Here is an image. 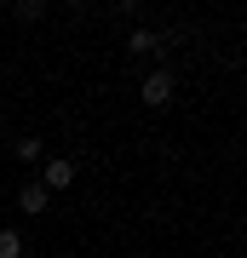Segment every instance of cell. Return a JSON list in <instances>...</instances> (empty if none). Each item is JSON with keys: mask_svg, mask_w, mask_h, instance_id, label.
I'll return each mask as SVG.
<instances>
[{"mask_svg": "<svg viewBox=\"0 0 247 258\" xmlns=\"http://www.w3.org/2000/svg\"><path fill=\"white\" fill-rule=\"evenodd\" d=\"M12 18H18V23H40V18H46V0H18Z\"/></svg>", "mask_w": 247, "mask_h": 258, "instance_id": "5b68a950", "label": "cell"}, {"mask_svg": "<svg viewBox=\"0 0 247 258\" xmlns=\"http://www.w3.org/2000/svg\"><path fill=\"white\" fill-rule=\"evenodd\" d=\"M18 161H40V138H18Z\"/></svg>", "mask_w": 247, "mask_h": 258, "instance_id": "52a82bcc", "label": "cell"}, {"mask_svg": "<svg viewBox=\"0 0 247 258\" xmlns=\"http://www.w3.org/2000/svg\"><path fill=\"white\" fill-rule=\"evenodd\" d=\"M40 184H46V195H52V189H69V184H75V161L52 155V161L40 166Z\"/></svg>", "mask_w": 247, "mask_h": 258, "instance_id": "7a4b0ae2", "label": "cell"}, {"mask_svg": "<svg viewBox=\"0 0 247 258\" xmlns=\"http://www.w3.org/2000/svg\"><path fill=\"white\" fill-rule=\"evenodd\" d=\"M173 92H178V81H173V69H161V63H156V69L144 75V86H138V98H144L150 109H161V103H173Z\"/></svg>", "mask_w": 247, "mask_h": 258, "instance_id": "6da1fadb", "label": "cell"}, {"mask_svg": "<svg viewBox=\"0 0 247 258\" xmlns=\"http://www.w3.org/2000/svg\"><path fill=\"white\" fill-rule=\"evenodd\" d=\"M127 52H132V57H161L167 46H161L156 29H132V35H127Z\"/></svg>", "mask_w": 247, "mask_h": 258, "instance_id": "277c9868", "label": "cell"}, {"mask_svg": "<svg viewBox=\"0 0 247 258\" xmlns=\"http://www.w3.org/2000/svg\"><path fill=\"white\" fill-rule=\"evenodd\" d=\"M46 201H52V195H46V184H40V178H23V184H18V207L29 212V218H40V212H46Z\"/></svg>", "mask_w": 247, "mask_h": 258, "instance_id": "3957f363", "label": "cell"}, {"mask_svg": "<svg viewBox=\"0 0 247 258\" xmlns=\"http://www.w3.org/2000/svg\"><path fill=\"white\" fill-rule=\"evenodd\" d=\"M0 258H23V235L18 230H0Z\"/></svg>", "mask_w": 247, "mask_h": 258, "instance_id": "8992f818", "label": "cell"}]
</instances>
